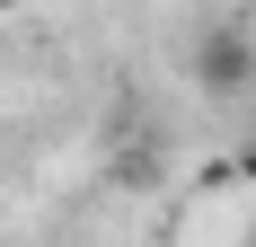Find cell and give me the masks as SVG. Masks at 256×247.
I'll use <instances>...</instances> for the list:
<instances>
[{"label":"cell","mask_w":256,"mask_h":247,"mask_svg":"<svg viewBox=\"0 0 256 247\" xmlns=\"http://www.w3.org/2000/svg\"><path fill=\"white\" fill-rule=\"evenodd\" d=\"M194 88L204 98H248L256 88V36L248 26H204L194 36Z\"/></svg>","instance_id":"1"},{"label":"cell","mask_w":256,"mask_h":247,"mask_svg":"<svg viewBox=\"0 0 256 247\" xmlns=\"http://www.w3.org/2000/svg\"><path fill=\"white\" fill-rule=\"evenodd\" d=\"M238 176H248V186H256V142H248V150H238Z\"/></svg>","instance_id":"2"},{"label":"cell","mask_w":256,"mask_h":247,"mask_svg":"<svg viewBox=\"0 0 256 247\" xmlns=\"http://www.w3.org/2000/svg\"><path fill=\"white\" fill-rule=\"evenodd\" d=\"M0 9H18V0H0Z\"/></svg>","instance_id":"3"}]
</instances>
